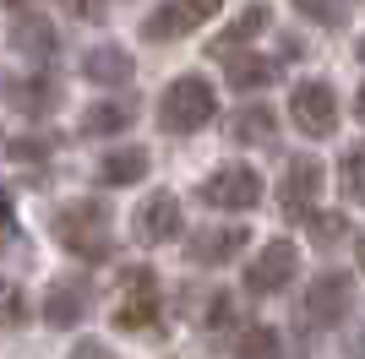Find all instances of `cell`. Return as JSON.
I'll return each instance as SVG.
<instances>
[{
	"mask_svg": "<svg viewBox=\"0 0 365 359\" xmlns=\"http://www.w3.org/2000/svg\"><path fill=\"white\" fill-rule=\"evenodd\" d=\"M55 239L82 261H104L109 256V212L98 202H71L55 212Z\"/></svg>",
	"mask_w": 365,
	"mask_h": 359,
	"instance_id": "cell-2",
	"label": "cell"
},
{
	"mask_svg": "<svg viewBox=\"0 0 365 359\" xmlns=\"http://www.w3.org/2000/svg\"><path fill=\"white\" fill-rule=\"evenodd\" d=\"M305 224H311V239H317L322 251H327V245H344V239H349V218H344V212H311Z\"/></svg>",
	"mask_w": 365,
	"mask_h": 359,
	"instance_id": "cell-22",
	"label": "cell"
},
{
	"mask_svg": "<svg viewBox=\"0 0 365 359\" xmlns=\"http://www.w3.org/2000/svg\"><path fill=\"white\" fill-rule=\"evenodd\" d=\"M11 158H16V164H44V158H49V142H44V136H16V142H11Z\"/></svg>",
	"mask_w": 365,
	"mask_h": 359,
	"instance_id": "cell-24",
	"label": "cell"
},
{
	"mask_svg": "<svg viewBox=\"0 0 365 359\" xmlns=\"http://www.w3.org/2000/svg\"><path fill=\"white\" fill-rule=\"evenodd\" d=\"M202 202L218 212H251L262 202V175L251 164H224L202 180Z\"/></svg>",
	"mask_w": 365,
	"mask_h": 359,
	"instance_id": "cell-3",
	"label": "cell"
},
{
	"mask_svg": "<svg viewBox=\"0 0 365 359\" xmlns=\"http://www.w3.org/2000/svg\"><path fill=\"white\" fill-rule=\"evenodd\" d=\"M273 125H278V115L267 104H245L240 115L229 120V136L235 142H251V147H262V142H273Z\"/></svg>",
	"mask_w": 365,
	"mask_h": 359,
	"instance_id": "cell-15",
	"label": "cell"
},
{
	"mask_svg": "<svg viewBox=\"0 0 365 359\" xmlns=\"http://www.w3.org/2000/svg\"><path fill=\"white\" fill-rule=\"evenodd\" d=\"M229 321H235V299L229 294H213V305H207V327H229Z\"/></svg>",
	"mask_w": 365,
	"mask_h": 359,
	"instance_id": "cell-26",
	"label": "cell"
},
{
	"mask_svg": "<svg viewBox=\"0 0 365 359\" xmlns=\"http://www.w3.org/2000/svg\"><path fill=\"white\" fill-rule=\"evenodd\" d=\"M349 305H354V278H349V272H322L317 283H311V294H305V316H311L317 327L344 321Z\"/></svg>",
	"mask_w": 365,
	"mask_h": 359,
	"instance_id": "cell-8",
	"label": "cell"
},
{
	"mask_svg": "<svg viewBox=\"0 0 365 359\" xmlns=\"http://www.w3.org/2000/svg\"><path fill=\"white\" fill-rule=\"evenodd\" d=\"M55 104H61V93H55L49 76H33V82L16 88V109H22V115H44V109H55Z\"/></svg>",
	"mask_w": 365,
	"mask_h": 359,
	"instance_id": "cell-20",
	"label": "cell"
},
{
	"mask_svg": "<svg viewBox=\"0 0 365 359\" xmlns=\"http://www.w3.org/2000/svg\"><path fill=\"white\" fill-rule=\"evenodd\" d=\"M131 125V104H115V98H104V104H93L88 115H82V131L88 136H115V131H125Z\"/></svg>",
	"mask_w": 365,
	"mask_h": 359,
	"instance_id": "cell-18",
	"label": "cell"
},
{
	"mask_svg": "<svg viewBox=\"0 0 365 359\" xmlns=\"http://www.w3.org/2000/svg\"><path fill=\"white\" fill-rule=\"evenodd\" d=\"M71 359H115V354H109L104 343H93V338H82V343L71 348Z\"/></svg>",
	"mask_w": 365,
	"mask_h": 359,
	"instance_id": "cell-27",
	"label": "cell"
},
{
	"mask_svg": "<svg viewBox=\"0 0 365 359\" xmlns=\"http://www.w3.org/2000/svg\"><path fill=\"white\" fill-rule=\"evenodd\" d=\"M11 44L22 49L28 60H49V55H55V28H49L44 16H22V22L11 28Z\"/></svg>",
	"mask_w": 365,
	"mask_h": 359,
	"instance_id": "cell-17",
	"label": "cell"
},
{
	"mask_svg": "<svg viewBox=\"0 0 365 359\" xmlns=\"http://www.w3.org/2000/svg\"><path fill=\"white\" fill-rule=\"evenodd\" d=\"M6 218H11V202H6V196H0V224H6Z\"/></svg>",
	"mask_w": 365,
	"mask_h": 359,
	"instance_id": "cell-30",
	"label": "cell"
},
{
	"mask_svg": "<svg viewBox=\"0 0 365 359\" xmlns=\"http://www.w3.org/2000/svg\"><path fill=\"white\" fill-rule=\"evenodd\" d=\"M88 316V283L76 278V283H55L44 294V321L49 327H76Z\"/></svg>",
	"mask_w": 365,
	"mask_h": 359,
	"instance_id": "cell-13",
	"label": "cell"
},
{
	"mask_svg": "<svg viewBox=\"0 0 365 359\" xmlns=\"http://www.w3.org/2000/svg\"><path fill=\"white\" fill-rule=\"evenodd\" d=\"M180 234V202L169 191H158V196H148L137 207V239L142 245H169V239Z\"/></svg>",
	"mask_w": 365,
	"mask_h": 359,
	"instance_id": "cell-10",
	"label": "cell"
},
{
	"mask_svg": "<svg viewBox=\"0 0 365 359\" xmlns=\"http://www.w3.org/2000/svg\"><path fill=\"white\" fill-rule=\"evenodd\" d=\"M294 6H300L311 22H344V11H338L333 0H294Z\"/></svg>",
	"mask_w": 365,
	"mask_h": 359,
	"instance_id": "cell-25",
	"label": "cell"
},
{
	"mask_svg": "<svg viewBox=\"0 0 365 359\" xmlns=\"http://www.w3.org/2000/svg\"><path fill=\"white\" fill-rule=\"evenodd\" d=\"M322 185H327V169H322L317 158H289V169H284V180H278V202H284V212H289V218H311Z\"/></svg>",
	"mask_w": 365,
	"mask_h": 359,
	"instance_id": "cell-6",
	"label": "cell"
},
{
	"mask_svg": "<svg viewBox=\"0 0 365 359\" xmlns=\"http://www.w3.org/2000/svg\"><path fill=\"white\" fill-rule=\"evenodd\" d=\"M360 60H365V38H360Z\"/></svg>",
	"mask_w": 365,
	"mask_h": 359,
	"instance_id": "cell-32",
	"label": "cell"
},
{
	"mask_svg": "<svg viewBox=\"0 0 365 359\" xmlns=\"http://www.w3.org/2000/svg\"><path fill=\"white\" fill-rule=\"evenodd\" d=\"M0 6H28V0H0Z\"/></svg>",
	"mask_w": 365,
	"mask_h": 359,
	"instance_id": "cell-31",
	"label": "cell"
},
{
	"mask_svg": "<svg viewBox=\"0 0 365 359\" xmlns=\"http://www.w3.org/2000/svg\"><path fill=\"white\" fill-rule=\"evenodd\" d=\"M360 261H365V245H360Z\"/></svg>",
	"mask_w": 365,
	"mask_h": 359,
	"instance_id": "cell-33",
	"label": "cell"
},
{
	"mask_svg": "<svg viewBox=\"0 0 365 359\" xmlns=\"http://www.w3.org/2000/svg\"><path fill=\"white\" fill-rule=\"evenodd\" d=\"M240 251H245V229H235V224L202 229V234H191V245H185V256H191L197 267H224V261H235Z\"/></svg>",
	"mask_w": 365,
	"mask_h": 359,
	"instance_id": "cell-11",
	"label": "cell"
},
{
	"mask_svg": "<svg viewBox=\"0 0 365 359\" xmlns=\"http://www.w3.org/2000/svg\"><path fill=\"white\" fill-rule=\"evenodd\" d=\"M115 321H120L125 332H142L158 321V288H153V272L131 267L125 272V299L115 305Z\"/></svg>",
	"mask_w": 365,
	"mask_h": 359,
	"instance_id": "cell-9",
	"label": "cell"
},
{
	"mask_svg": "<svg viewBox=\"0 0 365 359\" xmlns=\"http://www.w3.org/2000/svg\"><path fill=\"white\" fill-rule=\"evenodd\" d=\"M349 354H354V359H365V327H360V332L349 338Z\"/></svg>",
	"mask_w": 365,
	"mask_h": 359,
	"instance_id": "cell-28",
	"label": "cell"
},
{
	"mask_svg": "<svg viewBox=\"0 0 365 359\" xmlns=\"http://www.w3.org/2000/svg\"><path fill=\"white\" fill-rule=\"evenodd\" d=\"M354 115H360V120H365V88H360V98H354Z\"/></svg>",
	"mask_w": 365,
	"mask_h": 359,
	"instance_id": "cell-29",
	"label": "cell"
},
{
	"mask_svg": "<svg viewBox=\"0 0 365 359\" xmlns=\"http://www.w3.org/2000/svg\"><path fill=\"white\" fill-rule=\"evenodd\" d=\"M235 359H284V338L273 327H245L235 338Z\"/></svg>",
	"mask_w": 365,
	"mask_h": 359,
	"instance_id": "cell-19",
	"label": "cell"
},
{
	"mask_svg": "<svg viewBox=\"0 0 365 359\" xmlns=\"http://www.w3.org/2000/svg\"><path fill=\"white\" fill-rule=\"evenodd\" d=\"M338 175H344V196H349V202H365V147H354Z\"/></svg>",
	"mask_w": 365,
	"mask_h": 359,
	"instance_id": "cell-23",
	"label": "cell"
},
{
	"mask_svg": "<svg viewBox=\"0 0 365 359\" xmlns=\"http://www.w3.org/2000/svg\"><path fill=\"white\" fill-rule=\"evenodd\" d=\"M289 120L305 136H333V125H338L333 88H327V82H300V88L289 93Z\"/></svg>",
	"mask_w": 365,
	"mask_h": 359,
	"instance_id": "cell-5",
	"label": "cell"
},
{
	"mask_svg": "<svg viewBox=\"0 0 365 359\" xmlns=\"http://www.w3.org/2000/svg\"><path fill=\"white\" fill-rule=\"evenodd\" d=\"M218 115V93L202 82V76H175L164 88V98H158V125L164 131H202L207 120Z\"/></svg>",
	"mask_w": 365,
	"mask_h": 359,
	"instance_id": "cell-1",
	"label": "cell"
},
{
	"mask_svg": "<svg viewBox=\"0 0 365 359\" xmlns=\"http://www.w3.org/2000/svg\"><path fill=\"white\" fill-rule=\"evenodd\" d=\"M142 175H148V152L142 147H115L104 164H98V180H104V185H137Z\"/></svg>",
	"mask_w": 365,
	"mask_h": 359,
	"instance_id": "cell-16",
	"label": "cell"
},
{
	"mask_svg": "<svg viewBox=\"0 0 365 359\" xmlns=\"http://www.w3.org/2000/svg\"><path fill=\"white\" fill-rule=\"evenodd\" d=\"M229 82H235V88H267V82H273V66H267V60L262 55H235L229 60Z\"/></svg>",
	"mask_w": 365,
	"mask_h": 359,
	"instance_id": "cell-21",
	"label": "cell"
},
{
	"mask_svg": "<svg viewBox=\"0 0 365 359\" xmlns=\"http://www.w3.org/2000/svg\"><path fill=\"white\" fill-rule=\"evenodd\" d=\"M82 71H88V82H98V88H125V82L137 76V60L125 55V49H115V44H98V49H88Z\"/></svg>",
	"mask_w": 365,
	"mask_h": 359,
	"instance_id": "cell-12",
	"label": "cell"
},
{
	"mask_svg": "<svg viewBox=\"0 0 365 359\" xmlns=\"http://www.w3.org/2000/svg\"><path fill=\"white\" fill-rule=\"evenodd\" d=\"M262 28H267V6H251V11H245V16H240V22H235L229 33H218V38H213L207 49H213L218 60H235V55H240V49L251 44V38H257Z\"/></svg>",
	"mask_w": 365,
	"mask_h": 359,
	"instance_id": "cell-14",
	"label": "cell"
},
{
	"mask_svg": "<svg viewBox=\"0 0 365 359\" xmlns=\"http://www.w3.org/2000/svg\"><path fill=\"white\" fill-rule=\"evenodd\" d=\"M294 272H300V251H294L289 239H273V245H262L257 261L245 267V288H251V294H278Z\"/></svg>",
	"mask_w": 365,
	"mask_h": 359,
	"instance_id": "cell-7",
	"label": "cell"
},
{
	"mask_svg": "<svg viewBox=\"0 0 365 359\" xmlns=\"http://www.w3.org/2000/svg\"><path fill=\"white\" fill-rule=\"evenodd\" d=\"M218 11H224V0H164V6L142 22V33L158 38V44H169V38H185L191 28H202V22L218 16Z\"/></svg>",
	"mask_w": 365,
	"mask_h": 359,
	"instance_id": "cell-4",
	"label": "cell"
}]
</instances>
